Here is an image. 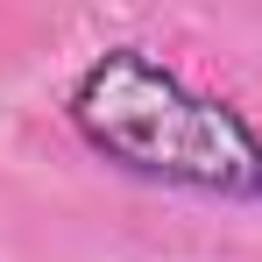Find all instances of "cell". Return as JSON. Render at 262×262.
I'll return each mask as SVG.
<instances>
[{"label":"cell","mask_w":262,"mask_h":262,"mask_svg":"<svg viewBox=\"0 0 262 262\" xmlns=\"http://www.w3.org/2000/svg\"><path fill=\"white\" fill-rule=\"evenodd\" d=\"M64 121L99 163L142 184L234 199V206L262 199V128L234 99L191 85L149 43H114L85 57V71L64 92Z\"/></svg>","instance_id":"cell-1"}]
</instances>
